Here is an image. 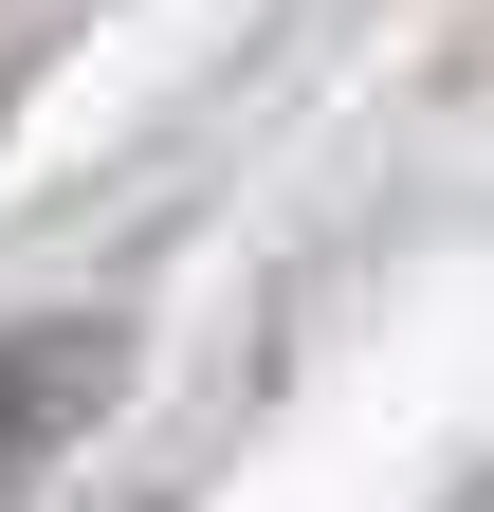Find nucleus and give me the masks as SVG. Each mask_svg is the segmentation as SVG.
<instances>
[{
	"instance_id": "f257e3e1",
	"label": "nucleus",
	"mask_w": 494,
	"mask_h": 512,
	"mask_svg": "<svg viewBox=\"0 0 494 512\" xmlns=\"http://www.w3.org/2000/svg\"><path fill=\"white\" fill-rule=\"evenodd\" d=\"M129 403V330L110 311H19L0 330V512H37L55 494V458Z\"/></svg>"
}]
</instances>
